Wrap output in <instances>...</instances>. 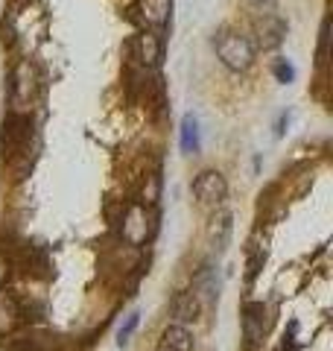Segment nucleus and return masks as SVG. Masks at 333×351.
Wrapping results in <instances>:
<instances>
[{
    "mask_svg": "<svg viewBox=\"0 0 333 351\" xmlns=\"http://www.w3.org/2000/svg\"><path fill=\"white\" fill-rule=\"evenodd\" d=\"M214 47H217V56L219 62L225 64L228 71H249L254 64V44L249 36H243V32L237 29H219L217 38H214Z\"/></svg>",
    "mask_w": 333,
    "mask_h": 351,
    "instance_id": "nucleus-1",
    "label": "nucleus"
},
{
    "mask_svg": "<svg viewBox=\"0 0 333 351\" xmlns=\"http://www.w3.org/2000/svg\"><path fill=\"white\" fill-rule=\"evenodd\" d=\"M29 138H32V123L27 114H9L6 123H3V158L6 161H15L27 152L29 147Z\"/></svg>",
    "mask_w": 333,
    "mask_h": 351,
    "instance_id": "nucleus-2",
    "label": "nucleus"
},
{
    "mask_svg": "<svg viewBox=\"0 0 333 351\" xmlns=\"http://www.w3.org/2000/svg\"><path fill=\"white\" fill-rule=\"evenodd\" d=\"M38 94V73H36V64L29 59H21L12 71V106L15 108H24L36 100Z\"/></svg>",
    "mask_w": 333,
    "mask_h": 351,
    "instance_id": "nucleus-3",
    "label": "nucleus"
},
{
    "mask_svg": "<svg viewBox=\"0 0 333 351\" xmlns=\"http://www.w3.org/2000/svg\"><path fill=\"white\" fill-rule=\"evenodd\" d=\"M225 193H228V182H225V176H222L219 170H205V173L196 176V182H193V196H196L199 205H205V208H219L222 199H225Z\"/></svg>",
    "mask_w": 333,
    "mask_h": 351,
    "instance_id": "nucleus-4",
    "label": "nucleus"
},
{
    "mask_svg": "<svg viewBox=\"0 0 333 351\" xmlns=\"http://www.w3.org/2000/svg\"><path fill=\"white\" fill-rule=\"evenodd\" d=\"M135 59L143 64V68H158L161 59H164V41H161L158 32L143 29L135 38Z\"/></svg>",
    "mask_w": 333,
    "mask_h": 351,
    "instance_id": "nucleus-5",
    "label": "nucleus"
},
{
    "mask_svg": "<svg viewBox=\"0 0 333 351\" xmlns=\"http://www.w3.org/2000/svg\"><path fill=\"white\" fill-rule=\"evenodd\" d=\"M254 32H258V47L260 50H275V47H281V41L286 36V24L278 15L272 12H266L260 21H258V27H254Z\"/></svg>",
    "mask_w": 333,
    "mask_h": 351,
    "instance_id": "nucleus-6",
    "label": "nucleus"
},
{
    "mask_svg": "<svg viewBox=\"0 0 333 351\" xmlns=\"http://www.w3.org/2000/svg\"><path fill=\"white\" fill-rule=\"evenodd\" d=\"M170 12H173V0H140L138 3L140 21L152 29H164L170 24Z\"/></svg>",
    "mask_w": 333,
    "mask_h": 351,
    "instance_id": "nucleus-7",
    "label": "nucleus"
},
{
    "mask_svg": "<svg viewBox=\"0 0 333 351\" xmlns=\"http://www.w3.org/2000/svg\"><path fill=\"white\" fill-rule=\"evenodd\" d=\"M123 237L129 240L132 246H140L143 240L149 237V219H147V211L140 205H132L126 211V223H123Z\"/></svg>",
    "mask_w": 333,
    "mask_h": 351,
    "instance_id": "nucleus-8",
    "label": "nucleus"
},
{
    "mask_svg": "<svg viewBox=\"0 0 333 351\" xmlns=\"http://www.w3.org/2000/svg\"><path fill=\"white\" fill-rule=\"evenodd\" d=\"M243 328H246V339L251 346H258L266 334V307L260 302H249L243 311Z\"/></svg>",
    "mask_w": 333,
    "mask_h": 351,
    "instance_id": "nucleus-9",
    "label": "nucleus"
},
{
    "mask_svg": "<svg viewBox=\"0 0 333 351\" xmlns=\"http://www.w3.org/2000/svg\"><path fill=\"white\" fill-rule=\"evenodd\" d=\"M161 348H164V351H193V348H196V339H193V334L187 331L182 322H175V325H166V328H164V334H161Z\"/></svg>",
    "mask_w": 333,
    "mask_h": 351,
    "instance_id": "nucleus-10",
    "label": "nucleus"
},
{
    "mask_svg": "<svg viewBox=\"0 0 333 351\" xmlns=\"http://www.w3.org/2000/svg\"><path fill=\"white\" fill-rule=\"evenodd\" d=\"M231 214L228 211H217L214 219H210V226H208V240H210V246H214L217 252H225L228 246V240H231Z\"/></svg>",
    "mask_w": 333,
    "mask_h": 351,
    "instance_id": "nucleus-11",
    "label": "nucleus"
},
{
    "mask_svg": "<svg viewBox=\"0 0 333 351\" xmlns=\"http://www.w3.org/2000/svg\"><path fill=\"white\" fill-rule=\"evenodd\" d=\"M199 295H193V293H179L175 295V302H173V316L179 319L182 325L184 322H193L196 316H199Z\"/></svg>",
    "mask_w": 333,
    "mask_h": 351,
    "instance_id": "nucleus-12",
    "label": "nucleus"
},
{
    "mask_svg": "<svg viewBox=\"0 0 333 351\" xmlns=\"http://www.w3.org/2000/svg\"><path fill=\"white\" fill-rule=\"evenodd\" d=\"M21 319V304L15 302V295H9L0 290V334L12 331V325Z\"/></svg>",
    "mask_w": 333,
    "mask_h": 351,
    "instance_id": "nucleus-13",
    "label": "nucleus"
},
{
    "mask_svg": "<svg viewBox=\"0 0 333 351\" xmlns=\"http://www.w3.org/2000/svg\"><path fill=\"white\" fill-rule=\"evenodd\" d=\"M182 149L187 156L199 152V120L193 114H184L182 120Z\"/></svg>",
    "mask_w": 333,
    "mask_h": 351,
    "instance_id": "nucleus-14",
    "label": "nucleus"
},
{
    "mask_svg": "<svg viewBox=\"0 0 333 351\" xmlns=\"http://www.w3.org/2000/svg\"><path fill=\"white\" fill-rule=\"evenodd\" d=\"M138 322H140V313H129V319H126V325L117 331V346H126L129 343V337L135 334V328H138Z\"/></svg>",
    "mask_w": 333,
    "mask_h": 351,
    "instance_id": "nucleus-15",
    "label": "nucleus"
},
{
    "mask_svg": "<svg viewBox=\"0 0 333 351\" xmlns=\"http://www.w3.org/2000/svg\"><path fill=\"white\" fill-rule=\"evenodd\" d=\"M275 76H278V82H284V85H290L293 80H295V68L286 59H281V62H275Z\"/></svg>",
    "mask_w": 333,
    "mask_h": 351,
    "instance_id": "nucleus-16",
    "label": "nucleus"
},
{
    "mask_svg": "<svg viewBox=\"0 0 333 351\" xmlns=\"http://www.w3.org/2000/svg\"><path fill=\"white\" fill-rule=\"evenodd\" d=\"M196 290H202V293L208 295V299H214V295H217V284L210 281V269H208V267L202 269V276L196 278Z\"/></svg>",
    "mask_w": 333,
    "mask_h": 351,
    "instance_id": "nucleus-17",
    "label": "nucleus"
},
{
    "mask_svg": "<svg viewBox=\"0 0 333 351\" xmlns=\"http://www.w3.org/2000/svg\"><path fill=\"white\" fill-rule=\"evenodd\" d=\"M6 278H9V258L0 252V287L6 284Z\"/></svg>",
    "mask_w": 333,
    "mask_h": 351,
    "instance_id": "nucleus-18",
    "label": "nucleus"
},
{
    "mask_svg": "<svg viewBox=\"0 0 333 351\" xmlns=\"http://www.w3.org/2000/svg\"><path fill=\"white\" fill-rule=\"evenodd\" d=\"M249 3L260 6V9H272V6H275V0H249Z\"/></svg>",
    "mask_w": 333,
    "mask_h": 351,
    "instance_id": "nucleus-19",
    "label": "nucleus"
}]
</instances>
